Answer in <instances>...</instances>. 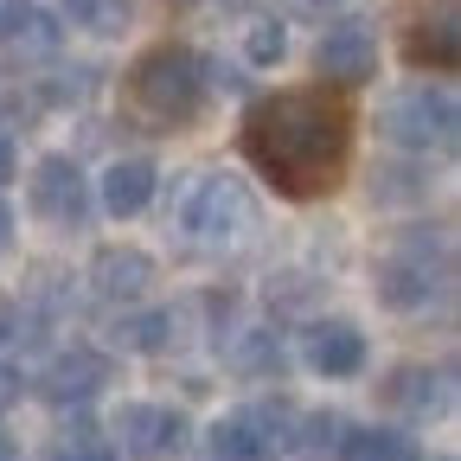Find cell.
Here are the masks:
<instances>
[{"instance_id": "6da1fadb", "label": "cell", "mask_w": 461, "mask_h": 461, "mask_svg": "<svg viewBox=\"0 0 461 461\" xmlns=\"http://www.w3.org/2000/svg\"><path fill=\"white\" fill-rule=\"evenodd\" d=\"M244 154L288 199H321L346 180L353 160V115L333 90H276L244 115Z\"/></svg>"}, {"instance_id": "7a4b0ae2", "label": "cell", "mask_w": 461, "mask_h": 461, "mask_svg": "<svg viewBox=\"0 0 461 461\" xmlns=\"http://www.w3.org/2000/svg\"><path fill=\"white\" fill-rule=\"evenodd\" d=\"M205 90H212L205 58L186 51V45H154L141 65L129 71V103L148 115V122H160V129L193 122V115L205 109Z\"/></svg>"}, {"instance_id": "3957f363", "label": "cell", "mask_w": 461, "mask_h": 461, "mask_svg": "<svg viewBox=\"0 0 461 461\" xmlns=\"http://www.w3.org/2000/svg\"><path fill=\"white\" fill-rule=\"evenodd\" d=\"M448 244L436 238V230H403V238L391 244V257L378 263V302L397 308V314H423L429 302L448 295Z\"/></svg>"}, {"instance_id": "277c9868", "label": "cell", "mask_w": 461, "mask_h": 461, "mask_svg": "<svg viewBox=\"0 0 461 461\" xmlns=\"http://www.w3.org/2000/svg\"><path fill=\"white\" fill-rule=\"evenodd\" d=\"M180 224H186V238H193V244L224 250V244L250 238L257 199L244 193V180H230V173H205V180H193L186 199H180Z\"/></svg>"}, {"instance_id": "5b68a950", "label": "cell", "mask_w": 461, "mask_h": 461, "mask_svg": "<svg viewBox=\"0 0 461 461\" xmlns=\"http://www.w3.org/2000/svg\"><path fill=\"white\" fill-rule=\"evenodd\" d=\"M378 122H384V135H391L397 148L429 154V148L455 141V96H448V90H429V84H403V90L384 96Z\"/></svg>"}, {"instance_id": "8992f818", "label": "cell", "mask_w": 461, "mask_h": 461, "mask_svg": "<svg viewBox=\"0 0 461 461\" xmlns=\"http://www.w3.org/2000/svg\"><path fill=\"white\" fill-rule=\"evenodd\" d=\"M288 429H295L288 417L250 403V411H230V417L212 423V455L218 461H276L288 448Z\"/></svg>"}, {"instance_id": "52a82bcc", "label": "cell", "mask_w": 461, "mask_h": 461, "mask_svg": "<svg viewBox=\"0 0 461 461\" xmlns=\"http://www.w3.org/2000/svg\"><path fill=\"white\" fill-rule=\"evenodd\" d=\"M129 461H173L186 448V417L167 411V403H129L122 417H115V442Z\"/></svg>"}, {"instance_id": "ba28073f", "label": "cell", "mask_w": 461, "mask_h": 461, "mask_svg": "<svg viewBox=\"0 0 461 461\" xmlns=\"http://www.w3.org/2000/svg\"><path fill=\"white\" fill-rule=\"evenodd\" d=\"M32 212L45 218V224H84L90 218V180H84V167L77 160H65V154H51V160H39L32 167Z\"/></svg>"}, {"instance_id": "9c48e42d", "label": "cell", "mask_w": 461, "mask_h": 461, "mask_svg": "<svg viewBox=\"0 0 461 461\" xmlns=\"http://www.w3.org/2000/svg\"><path fill=\"white\" fill-rule=\"evenodd\" d=\"M103 384H109V359L90 353V346H71V353H58V359L39 372V397L58 403V411H65V403H90Z\"/></svg>"}, {"instance_id": "30bf717a", "label": "cell", "mask_w": 461, "mask_h": 461, "mask_svg": "<svg viewBox=\"0 0 461 461\" xmlns=\"http://www.w3.org/2000/svg\"><path fill=\"white\" fill-rule=\"evenodd\" d=\"M302 359H308L321 378H353V372L366 366V333H359L353 321L327 314V321H314V327L302 333Z\"/></svg>"}, {"instance_id": "8fae6325", "label": "cell", "mask_w": 461, "mask_h": 461, "mask_svg": "<svg viewBox=\"0 0 461 461\" xmlns=\"http://www.w3.org/2000/svg\"><path fill=\"white\" fill-rule=\"evenodd\" d=\"M372 65H378V39H372V26L346 20V26H333V32L321 39V77H333V84H366Z\"/></svg>"}, {"instance_id": "7c38bea8", "label": "cell", "mask_w": 461, "mask_h": 461, "mask_svg": "<svg viewBox=\"0 0 461 461\" xmlns=\"http://www.w3.org/2000/svg\"><path fill=\"white\" fill-rule=\"evenodd\" d=\"M154 186H160L154 160H115L103 173V212L109 218H141L154 205Z\"/></svg>"}, {"instance_id": "4fadbf2b", "label": "cell", "mask_w": 461, "mask_h": 461, "mask_svg": "<svg viewBox=\"0 0 461 461\" xmlns=\"http://www.w3.org/2000/svg\"><path fill=\"white\" fill-rule=\"evenodd\" d=\"M90 282H96L103 302H135V295H148L154 263H148V250H103L90 263Z\"/></svg>"}, {"instance_id": "5bb4252c", "label": "cell", "mask_w": 461, "mask_h": 461, "mask_svg": "<svg viewBox=\"0 0 461 461\" xmlns=\"http://www.w3.org/2000/svg\"><path fill=\"white\" fill-rule=\"evenodd\" d=\"M391 403L403 417H442L448 411V372H429V366H411L391 378Z\"/></svg>"}, {"instance_id": "9a60e30c", "label": "cell", "mask_w": 461, "mask_h": 461, "mask_svg": "<svg viewBox=\"0 0 461 461\" xmlns=\"http://www.w3.org/2000/svg\"><path fill=\"white\" fill-rule=\"evenodd\" d=\"M339 461H423V448L403 429H346Z\"/></svg>"}, {"instance_id": "2e32d148", "label": "cell", "mask_w": 461, "mask_h": 461, "mask_svg": "<svg viewBox=\"0 0 461 461\" xmlns=\"http://www.w3.org/2000/svg\"><path fill=\"white\" fill-rule=\"evenodd\" d=\"M58 7H65V20L84 26L90 39H115L135 20V0H58Z\"/></svg>"}, {"instance_id": "e0dca14e", "label": "cell", "mask_w": 461, "mask_h": 461, "mask_svg": "<svg viewBox=\"0 0 461 461\" xmlns=\"http://www.w3.org/2000/svg\"><path fill=\"white\" fill-rule=\"evenodd\" d=\"M339 442H346L339 411H308V417H295V429H288V448H308V455H339Z\"/></svg>"}, {"instance_id": "ac0fdd59", "label": "cell", "mask_w": 461, "mask_h": 461, "mask_svg": "<svg viewBox=\"0 0 461 461\" xmlns=\"http://www.w3.org/2000/svg\"><path fill=\"white\" fill-rule=\"evenodd\" d=\"M39 461H115V448H109V436H96L90 423H71V429H58V436L45 442Z\"/></svg>"}, {"instance_id": "d6986e66", "label": "cell", "mask_w": 461, "mask_h": 461, "mask_svg": "<svg viewBox=\"0 0 461 461\" xmlns=\"http://www.w3.org/2000/svg\"><path fill=\"white\" fill-rule=\"evenodd\" d=\"M455 51L461 45H455V14L448 7L436 14V26H417L411 32V58H417V65H455Z\"/></svg>"}, {"instance_id": "ffe728a7", "label": "cell", "mask_w": 461, "mask_h": 461, "mask_svg": "<svg viewBox=\"0 0 461 461\" xmlns=\"http://www.w3.org/2000/svg\"><path fill=\"white\" fill-rule=\"evenodd\" d=\"M282 51H288V26L276 14H250L244 20V58H250V65H276Z\"/></svg>"}, {"instance_id": "44dd1931", "label": "cell", "mask_w": 461, "mask_h": 461, "mask_svg": "<svg viewBox=\"0 0 461 461\" xmlns=\"http://www.w3.org/2000/svg\"><path fill=\"white\" fill-rule=\"evenodd\" d=\"M167 333H173V314H135V321L115 327V339H122V346H160Z\"/></svg>"}, {"instance_id": "7402d4cb", "label": "cell", "mask_w": 461, "mask_h": 461, "mask_svg": "<svg viewBox=\"0 0 461 461\" xmlns=\"http://www.w3.org/2000/svg\"><path fill=\"white\" fill-rule=\"evenodd\" d=\"M32 20V0H0V45L20 39V26Z\"/></svg>"}, {"instance_id": "603a6c76", "label": "cell", "mask_w": 461, "mask_h": 461, "mask_svg": "<svg viewBox=\"0 0 461 461\" xmlns=\"http://www.w3.org/2000/svg\"><path fill=\"white\" fill-rule=\"evenodd\" d=\"M14 173H20V148H14V135H7V129H0V186H7Z\"/></svg>"}, {"instance_id": "cb8c5ba5", "label": "cell", "mask_w": 461, "mask_h": 461, "mask_svg": "<svg viewBox=\"0 0 461 461\" xmlns=\"http://www.w3.org/2000/svg\"><path fill=\"white\" fill-rule=\"evenodd\" d=\"M7 403H20V372L0 359V411H7Z\"/></svg>"}, {"instance_id": "d4e9b609", "label": "cell", "mask_w": 461, "mask_h": 461, "mask_svg": "<svg viewBox=\"0 0 461 461\" xmlns=\"http://www.w3.org/2000/svg\"><path fill=\"white\" fill-rule=\"evenodd\" d=\"M14 333H20V321H14V308H7V302H0V339H14Z\"/></svg>"}, {"instance_id": "484cf974", "label": "cell", "mask_w": 461, "mask_h": 461, "mask_svg": "<svg viewBox=\"0 0 461 461\" xmlns=\"http://www.w3.org/2000/svg\"><path fill=\"white\" fill-rule=\"evenodd\" d=\"M7 238H14V212L0 205V250H7Z\"/></svg>"}, {"instance_id": "4316f807", "label": "cell", "mask_w": 461, "mask_h": 461, "mask_svg": "<svg viewBox=\"0 0 461 461\" xmlns=\"http://www.w3.org/2000/svg\"><path fill=\"white\" fill-rule=\"evenodd\" d=\"M0 461H20V448H14L7 436H0Z\"/></svg>"}]
</instances>
